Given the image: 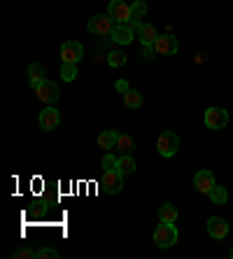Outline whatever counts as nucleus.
I'll return each mask as SVG.
<instances>
[{"label":"nucleus","mask_w":233,"mask_h":259,"mask_svg":"<svg viewBox=\"0 0 233 259\" xmlns=\"http://www.w3.org/2000/svg\"><path fill=\"white\" fill-rule=\"evenodd\" d=\"M114 26H117V21H114L110 14H96V17L89 19L86 28H89V33H94V35H112Z\"/></svg>","instance_id":"nucleus-1"},{"label":"nucleus","mask_w":233,"mask_h":259,"mask_svg":"<svg viewBox=\"0 0 233 259\" xmlns=\"http://www.w3.org/2000/svg\"><path fill=\"white\" fill-rule=\"evenodd\" d=\"M154 243L159 247H170L177 243V229H175V222H161L154 231Z\"/></svg>","instance_id":"nucleus-2"},{"label":"nucleus","mask_w":233,"mask_h":259,"mask_svg":"<svg viewBox=\"0 0 233 259\" xmlns=\"http://www.w3.org/2000/svg\"><path fill=\"white\" fill-rule=\"evenodd\" d=\"M101 187L105 189L108 194H119L121 187H124V173L119 168H112V170H105L101 178Z\"/></svg>","instance_id":"nucleus-3"},{"label":"nucleus","mask_w":233,"mask_h":259,"mask_svg":"<svg viewBox=\"0 0 233 259\" xmlns=\"http://www.w3.org/2000/svg\"><path fill=\"white\" fill-rule=\"evenodd\" d=\"M156 150H159L161 157H173L175 152L179 150V136L173 131H166L161 138H159V143H156Z\"/></svg>","instance_id":"nucleus-4"},{"label":"nucleus","mask_w":233,"mask_h":259,"mask_svg":"<svg viewBox=\"0 0 233 259\" xmlns=\"http://www.w3.org/2000/svg\"><path fill=\"white\" fill-rule=\"evenodd\" d=\"M228 124V112L224 108H208L205 110V126L212 131H219Z\"/></svg>","instance_id":"nucleus-5"},{"label":"nucleus","mask_w":233,"mask_h":259,"mask_svg":"<svg viewBox=\"0 0 233 259\" xmlns=\"http://www.w3.org/2000/svg\"><path fill=\"white\" fill-rule=\"evenodd\" d=\"M35 94H37V98H40L42 103H56L59 101V96H61V91H59V84L56 82H52V79H44V82H40V84L35 87Z\"/></svg>","instance_id":"nucleus-6"},{"label":"nucleus","mask_w":233,"mask_h":259,"mask_svg":"<svg viewBox=\"0 0 233 259\" xmlns=\"http://www.w3.org/2000/svg\"><path fill=\"white\" fill-rule=\"evenodd\" d=\"M108 14L117 21V24H128L133 19V14H131V5H126L124 0H112L108 5Z\"/></svg>","instance_id":"nucleus-7"},{"label":"nucleus","mask_w":233,"mask_h":259,"mask_svg":"<svg viewBox=\"0 0 233 259\" xmlns=\"http://www.w3.org/2000/svg\"><path fill=\"white\" fill-rule=\"evenodd\" d=\"M177 49H179V42H177V37H175V35H159V37H156V42H154V52H156V54L170 56V54H175Z\"/></svg>","instance_id":"nucleus-8"},{"label":"nucleus","mask_w":233,"mask_h":259,"mask_svg":"<svg viewBox=\"0 0 233 259\" xmlns=\"http://www.w3.org/2000/svg\"><path fill=\"white\" fill-rule=\"evenodd\" d=\"M84 56V47L79 42H63V47H61V59H63V63H77L79 59Z\"/></svg>","instance_id":"nucleus-9"},{"label":"nucleus","mask_w":233,"mask_h":259,"mask_svg":"<svg viewBox=\"0 0 233 259\" xmlns=\"http://www.w3.org/2000/svg\"><path fill=\"white\" fill-rule=\"evenodd\" d=\"M59 121H61V115H59V110L56 108H44L40 112V126H42V131H54L56 126H59Z\"/></svg>","instance_id":"nucleus-10"},{"label":"nucleus","mask_w":233,"mask_h":259,"mask_svg":"<svg viewBox=\"0 0 233 259\" xmlns=\"http://www.w3.org/2000/svg\"><path fill=\"white\" fill-rule=\"evenodd\" d=\"M215 185L217 182H215V173H212V170H198L196 178H194V187L201 194H208Z\"/></svg>","instance_id":"nucleus-11"},{"label":"nucleus","mask_w":233,"mask_h":259,"mask_svg":"<svg viewBox=\"0 0 233 259\" xmlns=\"http://www.w3.org/2000/svg\"><path fill=\"white\" fill-rule=\"evenodd\" d=\"M208 234L212 236V238H217V241H221V238L228 234V224L224 222L221 217H210L208 220Z\"/></svg>","instance_id":"nucleus-12"},{"label":"nucleus","mask_w":233,"mask_h":259,"mask_svg":"<svg viewBox=\"0 0 233 259\" xmlns=\"http://www.w3.org/2000/svg\"><path fill=\"white\" fill-rule=\"evenodd\" d=\"M133 35H135V33H133L131 28H128V24H117L114 26V30H112V40L117 45H128L133 40Z\"/></svg>","instance_id":"nucleus-13"},{"label":"nucleus","mask_w":233,"mask_h":259,"mask_svg":"<svg viewBox=\"0 0 233 259\" xmlns=\"http://www.w3.org/2000/svg\"><path fill=\"white\" fill-rule=\"evenodd\" d=\"M44 68L40 66V63H30L28 66V84L33 87V89H35L37 84H40V82H44Z\"/></svg>","instance_id":"nucleus-14"},{"label":"nucleus","mask_w":233,"mask_h":259,"mask_svg":"<svg viewBox=\"0 0 233 259\" xmlns=\"http://www.w3.org/2000/svg\"><path fill=\"white\" fill-rule=\"evenodd\" d=\"M124 105H126V108H133V110L143 108V94H140V91H135V89H128L124 94Z\"/></svg>","instance_id":"nucleus-15"},{"label":"nucleus","mask_w":233,"mask_h":259,"mask_svg":"<svg viewBox=\"0 0 233 259\" xmlns=\"http://www.w3.org/2000/svg\"><path fill=\"white\" fill-rule=\"evenodd\" d=\"M117 138H119V133L117 131H103L98 136V145H101V150H112L114 145H117Z\"/></svg>","instance_id":"nucleus-16"},{"label":"nucleus","mask_w":233,"mask_h":259,"mask_svg":"<svg viewBox=\"0 0 233 259\" xmlns=\"http://www.w3.org/2000/svg\"><path fill=\"white\" fill-rule=\"evenodd\" d=\"M137 35H140V42H143V45H154L156 37H159V30H156L152 24H145L143 30H140Z\"/></svg>","instance_id":"nucleus-17"},{"label":"nucleus","mask_w":233,"mask_h":259,"mask_svg":"<svg viewBox=\"0 0 233 259\" xmlns=\"http://www.w3.org/2000/svg\"><path fill=\"white\" fill-rule=\"evenodd\" d=\"M208 196H210V201H212V203H226V199H228L226 189L221 187V185H215V187L208 192Z\"/></svg>","instance_id":"nucleus-18"},{"label":"nucleus","mask_w":233,"mask_h":259,"mask_svg":"<svg viewBox=\"0 0 233 259\" xmlns=\"http://www.w3.org/2000/svg\"><path fill=\"white\" fill-rule=\"evenodd\" d=\"M159 217H161V222H175V220H177V208L170 203L161 205V208H159Z\"/></svg>","instance_id":"nucleus-19"},{"label":"nucleus","mask_w":233,"mask_h":259,"mask_svg":"<svg viewBox=\"0 0 233 259\" xmlns=\"http://www.w3.org/2000/svg\"><path fill=\"white\" fill-rule=\"evenodd\" d=\"M117 168H119L121 173H133V170H135V161H133L131 154H121V157L117 159Z\"/></svg>","instance_id":"nucleus-20"},{"label":"nucleus","mask_w":233,"mask_h":259,"mask_svg":"<svg viewBox=\"0 0 233 259\" xmlns=\"http://www.w3.org/2000/svg\"><path fill=\"white\" fill-rule=\"evenodd\" d=\"M61 77L66 79V82H72V79L77 77V63H63L61 66Z\"/></svg>","instance_id":"nucleus-21"},{"label":"nucleus","mask_w":233,"mask_h":259,"mask_svg":"<svg viewBox=\"0 0 233 259\" xmlns=\"http://www.w3.org/2000/svg\"><path fill=\"white\" fill-rule=\"evenodd\" d=\"M117 147L121 150V154H131L133 152V138H128V136H119V138H117Z\"/></svg>","instance_id":"nucleus-22"},{"label":"nucleus","mask_w":233,"mask_h":259,"mask_svg":"<svg viewBox=\"0 0 233 259\" xmlns=\"http://www.w3.org/2000/svg\"><path fill=\"white\" fill-rule=\"evenodd\" d=\"M108 63L112 68H121L126 63V54H121V52H110V54H108Z\"/></svg>","instance_id":"nucleus-23"},{"label":"nucleus","mask_w":233,"mask_h":259,"mask_svg":"<svg viewBox=\"0 0 233 259\" xmlns=\"http://www.w3.org/2000/svg\"><path fill=\"white\" fill-rule=\"evenodd\" d=\"M131 14H133V19H143L147 14V5H145L143 0H135L131 5Z\"/></svg>","instance_id":"nucleus-24"},{"label":"nucleus","mask_w":233,"mask_h":259,"mask_svg":"<svg viewBox=\"0 0 233 259\" xmlns=\"http://www.w3.org/2000/svg\"><path fill=\"white\" fill-rule=\"evenodd\" d=\"M37 252H33L30 247H19L17 252H14V259H35Z\"/></svg>","instance_id":"nucleus-25"},{"label":"nucleus","mask_w":233,"mask_h":259,"mask_svg":"<svg viewBox=\"0 0 233 259\" xmlns=\"http://www.w3.org/2000/svg\"><path fill=\"white\" fill-rule=\"evenodd\" d=\"M56 257H59V252L52 250V247H42V250H37V259H56Z\"/></svg>","instance_id":"nucleus-26"},{"label":"nucleus","mask_w":233,"mask_h":259,"mask_svg":"<svg viewBox=\"0 0 233 259\" xmlns=\"http://www.w3.org/2000/svg\"><path fill=\"white\" fill-rule=\"evenodd\" d=\"M103 168H105V170L117 168V159H114L112 154H105V157H103Z\"/></svg>","instance_id":"nucleus-27"},{"label":"nucleus","mask_w":233,"mask_h":259,"mask_svg":"<svg viewBox=\"0 0 233 259\" xmlns=\"http://www.w3.org/2000/svg\"><path fill=\"white\" fill-rule=\"evenodd\" d=\"M143 21H140V19H131V21H128V28L133 30V33H140V30H143Z\"/></svg>","instance_id":"nucleus-28"},{"label":"nucleus","mask_w":233,"mask_h":259,"mask_svg":"<svg viewBox=\"0 0 233 259\" xmlns=\"http://www.w3.org/2000/svg\"><path fill=\"white\" fill-rule=\"evenodd\" d=\"M117 89H119L121 94H126V91H128V84H126L124 79H119V82H117Z\"/></svg>","instance_id":"nucleus-29"},{"label":"nucleus","mask_w":233,"mask_h":259,"mask_svg":"<svg viewBox=\"0 0 233 259\" xmlns=\"http://www.w3.org/2000/svg\"><path fill=\"white\" fill-rule=\"evenodd\" d=\"M228 254H231V259H233V245H231V250H228Z\"/></svg>","instance_id":"nucleus-30"}]
</instances>
